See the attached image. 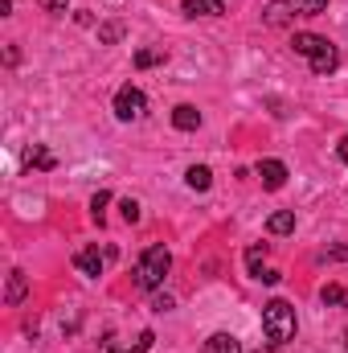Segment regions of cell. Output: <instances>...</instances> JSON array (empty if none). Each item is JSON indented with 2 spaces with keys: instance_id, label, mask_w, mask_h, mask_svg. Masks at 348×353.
Returning a JSON list of instances; mask_svg holds the SVG:
<instances>
[{
  "instance_id": "cell-12",
  "label": "cell",
  "mask_w": 348,
  "mask_h": 353,
  "mask_svg": "<svg viewBox=\"0 0 348 353\" xmlns=\"http://www.w3.org/2000/svg\"><path fill=\"white\" fill-rule=\"evenodd\" d=\"M205 353H242V341L230 337V333H213V337L205 341Z\"/></svg>"
},
{
  "instance_id": "cell-25",
  "label": "cell",
  "mask_w": 348,
  "mask_h": 353,
  "mask_svg": "<svg viewBox=\"0 0 348 353\" xmlns=\"http://www.w3.org/2000/svg\"><path fill=\"white\" fill-rule=\"evenodd\" d=\"M37 4H41L45 12H54V17H62V12H66V0H37Z\"/></svg>"
},
{
  "instance_id": "cell-29",
  "label": "cell",
  "mask_w": 348,
  "mask_h": 353,
  "mask_svg": "<svg viewBox=\"0 0 348 353\" xmlns=\"http://www.w3.org/2000/svg\"><path fill=\"white\" fill-rule=\"evenodd\" d=\"M259 353H266V350H259Z\"/></svg>"
},
{
  "instance_id": "cell-6",
  "label": "cell",
  "mask_w": 348,
  "mask_h": 353,
  "mask_svg": "<svg viewBox=\"0 0 348 353\" xmlns=\"http://www.w3.org/2000/svg\"><path fill=\"white\" fill-rule=\"evenodd\" d=\"M259 181L262 189H283L287 185V165L283 161H259Z\"/></svg>"
},
{
  "instance_id": "cell-10",
  "label": "cell",
  "mask_w": 348,
  "mask_h": 353,
  "mask_svg": "<svg viewBox=\"0 0 348 353\" xmlns=\"http://www.w3.org/2000/svg\"><path fill=\"white\" fill-rule=\"evenodd\" d=\"M173 123L180 128V132H197V128H201V111H197L193 103H180V107L173 111Z\"/></svg>"
},
{
  "instance_id": "cell-15",
  "label": "cell",
  "mask_w": 348,
  "mask_h": 353,
  "mask_svg": "<svg viewBox=\"0 0 348 353\" xmlns=\"http://www.w3.org/2000/svg\"><path fill=\"white\" fill-rule=\"evenodd\" d=\"M266 230H270V234H291V230H295V214H291V210H279V214H270Z\"/></svg>"
},
{
  "instance_id": "cell-14",
  "label": "cell",
  "mask_w": 348,
  "mask_h": 353,
  "mask_svg": "<svg viewBox=\"0 0 348 353\" xmlns=\"http://www.w3.org/2000/svg\"><path fill=\"white\" fill-rule=\"evenodd\" d=\"M25 165H29V169H54V152H50L45 144H33V148L25 152Z\"/></svg>"
},
{
  "instance_id": "cell-19",
  "label": "cell",
  "mask_w": 348,
  "mask_h": 353,
  "mask_svg": "<svg viewBox=\"0 0 348 353\" xmlns=\"http://www.w3.org/2000/svg\"><path fill=\"white\" fill-rule=\"evenodd\" d=\"M119 214H123V222H127V226H135L144 210H140V201H135V197H123V201H119Z\"/></svg>"
},
{
  "instance_id": "cell-2",
  "label": "cell",
  "mask_w": 348,
  "mask_h": 353,
  "mask_svg": "<svg viewBox=\"0 0 348 353\" xmlns=\"http://www.w3.org/2000/svg\"><path fill=\"white\" fill-rule=\"evenodd\" d=\"M168 267H173V255H168V247H148V251L140 255V263H135V283H140L144 292H156V288L164 283Z\"/></svg>"
},
{
  "instance_id": "cell-17",
  "label": "cell",
  "mask_w": 348,
  "mask_h": 353,
  "mask_svg": "<svg viewBox=\"0 0 348 353\" xmlns=\"http://www.w3.org/2000/svg\"><path fill=\"white\" fill-rule=\"evenodd\" d=\"M320 300H324V304H336V308H348V288H340V283H324Z\"/></svg>"
},
{
  "instance_id": "cell-9",
  "label": "cell",
  "mask_w": 348,
  "mask_h": 353,
  "mask_svg": "<svg viewBox=\"0 0 348 353\" xmlns=\"http://www.w3.org/2000/svg\"><path fill=\"white\" fill-rule=\"evenodd\" d=\"M307 66H312V74H332V70L340 66V54H336V46L328 41V46H324V50H320V54H316Z\"/></svg>"
},
{
  "instance_id": "cell-13",
  "label": "cell",
  "mask_w": 348,
  "mask_h": 353,
  "mask_svg": "<svg viewBox=\"0 0 348 353\" xmlns=\"http://www.w3.org/2000/svg\"><path fill=\"white\" fill-rule=\"evenodd\" d=\"M123 33H127L123 21H102V25H98V41H102V46H119Z\"/></svg>"
},
{
  "instance_id": "cell-22",
  "label": "cell",
  "mask_w": 348,
  "mask_h": 353,
  "mask_svg": "<svg viewBox=\"0 0 348 353\" xmlns=\"http://www.w3.org/2000/svg\"><path fill=\"white\" fill-rule=\"evenodd\" d=\"M152 341H156L152 333H140V341H135L131 350H115V341H107V345H111V353H148V350H152Z\"/></svg>"
},
{
  "instance_id": "cell-24",
  "label": "cell",
  "mask_w": 348,
  "mask_h": 353,
  "mask_svg": "<svg viewBox=\"0 0 348 353\" xmlns=\"http://www.w3.org/2000/svg\"><path fill=\"white\" fill-rule=\"evenodd\" d=\"M345 259H348V247H332V251L320 255V263H345Z\"/></svg>"
},
{
  "instance_id": "cell-27",
  "label": "cell",
  "mask_w": 348,
  "mask_h": 353,
  "mask_svg": "<svg viewBox=\"0 0 348 353\" xmlns=\"http://www.w3.org/2000/svg\"><path fill=\"white\" fill-rule=\"evenodd\" d=\"M262 283H279V279H283V275H279V271H274V267H262V275H259Z\"/></svg>"
},
{
  "instance_id": "cell-23",
  "label": "cell",
  "mask_w": 348,
  "mask_h": 353,
  "mask_svg": "<svg viewBox=\"0 0 348 353\" xmlns=\"http://www.w3.org/2000/svg\"><path fill=\"white\" fill-rule=\"evenodd\" d=\"M107 201H111V193H107V189H98V193L90 197V214H94V222H102V210H107Z\"/></svg>"
},
{
  "instance_id": "cell-21",
  "label": "cell",
  "mask_w": 348,
  "mask_h": 353,
  "mask_svg": "<svg viewBox=\"0 0 348 353\" xmlns=\"http://www.w3.org/2000/svg\"><path fill=\"white\" fill-rule=\"evenodd\" d=\"M295 8L303 17H320V12H328V0H295Z\"/></svg>"
},
{
  "instance_id": "cell-8",
  "label": "cell",
  "mask_w": 348,
  "mask_h": 353,
  "mask_svg": "<svg viewBox=\"0 0 348 353\" xmlns=\"http://www.w3.org/2000/svg\"><path fill=\"white\" fill-rule=\"evenodd\" d=\"M25 292H29V279H25V271H21V267H12V271H8V288H4V304H12V308H17V304L25 300Z\"/></svg>"
},
{
  "instance_id": "cell-28",
  "label": "cell",
  "mask_w": 348,
  "mask_h": 353,
  "mask_svg": "<svg viewBox=\"0 0 348 353\" xmlns=\"http://www.w3.org/2000/svg\"><path fill=\"white\" fill-rule=\"evenodd\" d=\"M336 152H340V161H345V165H348V136H345V140H340V144H336Z\"/></svg>"
},
{
  "instance_id": "cell-20",
  "label": "cell",
  "mask_w": 348,
  "mask_h": 353,
  "mask_svg": "<svg viewBox=\"0 0 348 353\" xmlns=\"http://www.w3.org/2000/svg\"><path fill=\"white\" fill-rule=\"evenodd\" d=\"M160 62H164V50H140V54H135V66H140V70L160 66Z\"/></svg>"
},
{
  "instance_id": "cell-7",
  "label": "cell",
  "mask_w": 348,
  "mask_h": 353,
  "mask_svg": "<svg viewBox=\"0 0 348 353\" xmlns=\"http://www.w3.org/2000/svg\"><path fill=\"white\" fill-rule=\"evenodd\" d=\"M291 46H295V54H299V58H307V62H312V58L328 46V37H320V33H295V41H291Z\"/></svg>"
},
{
  "instance_id": "cell-18",
  "label": "cell",
  "mask_w": 348,
  "mask_h": 353,
  "mask_svg": "<svg viewBox=\"0 0 348 353\" xmlns=\"http://www.w3.org/2000/svg\"><path fill=\"white\" fill-rule=\"evenodd\" d=\"M266 251H270L266 243H254V247L246 251V267H250V275H254V279L262 275V259H266Z\"/></svg>"
},
{
  "instance_id": "cell-1",
  "label": "cell",
  "mask_w": 348,
  "mask_h": 353,
  "mask_svg": "<svg viewBox=\"0 0 348 353\" xmlns=\"http://www.w3.org/2000/svg\"><path fill=\"white\" fill-rule=\"evenodd\" d=\"M262 333H266L270 345H287L295 337V308L287 300H270L262 308Z\"/></svg>"
},
{
  "instance_id": "cell-16",
  "label": "cell",
  "mask_w": 348,
  "mask_h": 353,
  "mask_svg": "<svg viewBox=\"0 0 348 353\" xmlns=\"http://www.w3.org/2000/svg\"><path fill=\"white\" fill-rule=\"evenodd\" d=\"M184 181H188V189H197V193H205V189L213 185V173H209L205 165H193V169L184 173Z\"/></svg>"
},
{
  "instance_id": "cell-4",
  "label": "cell",
  "mask_w": 348,
  "mask_h": 353,
  "mask_svg": "<svg viewBox=\"0 0 348 353\" xmlns=\"http://www.w3.org/2000/svg\"><path fill=\"white\" fill-rule=\"evenodd\" d=\"M74 267L90 275V279H98L102 275V267H107V251H98V247H83L78 255H74Z\"/></svg>"
},
{
  "instance_id": "cell-5",
  "label": "cell",
  "mask_w": 348,
  "mask_h": 353,
  "mask_svg": "<svg viewBox=\"0 0 348 353\" xmlns=\"http://www.w3.org/2000/svg\"><path fill=\"white\" fill-rule=\"evenodd\" d=\"M295 12H299V8H295V0H274V4L262 12V21H266L270 29H283V25H291V21H295Z\"/></svg>"
},
{
  "instance_id": "cell-3",
  "label": "cell",
  "mask_w": 348,
  "mask_h": 353,
  "mask_svg": "<svg viewBox=\"0 0 348 353\" xmlns=\"http://www.w3.org/2000/svg\"><path fill=\"white\" fill-rule=\"evenodd\" d=\"M144 107H148V99H144L140 87H131V83L119 87V94H115V115H119V119H140Z\"/></svg>"
},
{
  "instance_id": "cell-26",
  "label": "cell",
  "mask_w": 348,
  "mask_h": 353,
  "mask_svg": "<svg viewBox=\"0 0 348 353\" xmlns=\"http://www.w3.org/2000/svg\"><path fill=\"white\" fill-rule=\"evenodd\" d=\"M152 308H156V312H168V308H173V296H164V292H160V296L152 300Z\"/></svg>"
},
{
  "instance_id": "cell-11",
  "label": "cell",
  "mask_w": 348,
  "mask_h": 353,
  "mask_svg": "<svg viewBox=\"0 0 348 353\" xmlns=\"http://www.w3.org/2000/svg\"><path fill=\"white\" fill-rule=\"evenodd\" d=\"M184 12L188 17H221L226 4L221 0H184Z\"/></svg>"
}]
</instances>
